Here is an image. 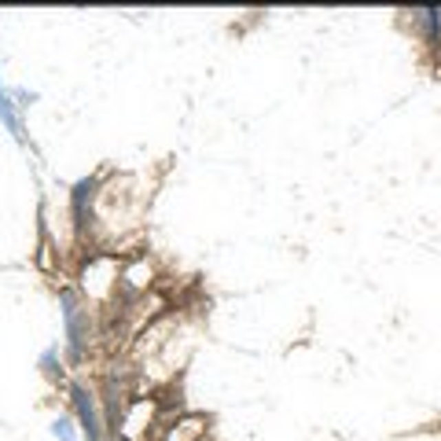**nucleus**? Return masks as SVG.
<instances>
[{
    "mask_svg": "<svg viewBox=\"0 0 441 441\" xmlns=\"http://www.w3.org/2000/svg\"><path fill=\"white\" fill-rule=\"evenodd\" d=\"M74 397H78V416L85 423V434H89V441H100V419H96V408H92V397L85 390H74Z\"/></svg>",
    "mask_w": 441,
    "mask_h": 441,
    "instance_id": "1",
    "label": "nucleus"
},
{
    "mask_svg": "<svg viewBox=\"0 0 441 441\" xmlns=\"http://www.w3.org/2000/svg\"><path fill=\"white\" fill-rule=\"evenodd\" d=\"M56 434H59L63 441H74V434H70V423H67V419H59V423H56Z\"/></svg>",
    "mask_w": 441,
    "mask_h": 441,
    "instance_id": "2",
    "label": "nucleus"
}]
</instances>
